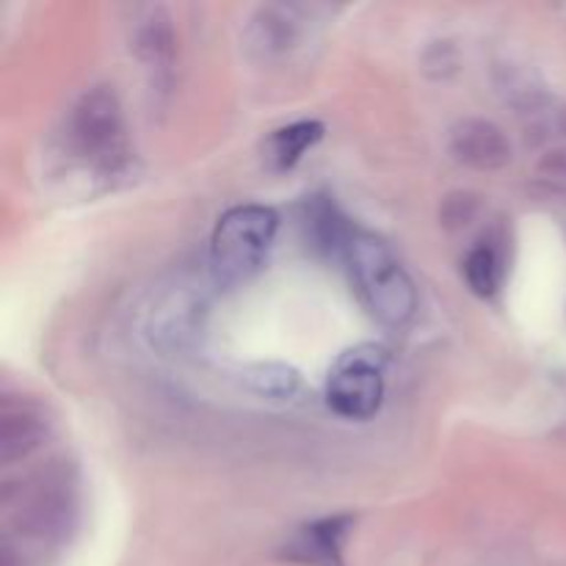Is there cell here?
<instances>
[{"label":"cell","instance_id":"3957f363","mask_svg":"<svg viewBox=\"0 0 566 566\" xmlns=\"http://www.w3.org/2000/svg\"><path fill=\"white\" fill-rule=\"evenodd\" d=\"M66 136L72 149L105 175H116L127 164L125 116L114 86H92L77 97Z\"/></svg>","mask_w":566,"mask_h":566},{"label":"cell","instance_id":"7c38bea8","mask_svg":"<svg viewBox=\"0 0 566 566\" xmlns=\"http://www.w3.org/2000/svg\"><path fill=\"white\" fill-rule=\"evenodd\" d=\"M464 282H468L470 291L481 298L495 296L497 287H501L503 280V269H501V258L492 247L481 243L475 247L473 252L464 258Z\"/></svg>","mask_w":566,"mask_h":566},{"label":"cell","instance_id":"7a4b0ae2","mask_svg":"<svg viewBox=\"0 0 566 566\" xmlns=\"http://www.w3.org/2000/svg\"><path fill=\"white\" fill-rule=\"evenodd\" d=\"M280 219L263 205H238L216 224L210 238V271L224 287L243 285L265 265Z\"/></svg>","mask_w":566,"mask_h":566},{"label":"cell","instance_id":"8fae6325","mask_svg":"<svg viewBox=\"0 0 566 566\" xmlns=\"http://www.w3.org/2000/svg\"><path fill=\"white\" fill-rule=\"evenodd\" d=\"M321 138H324V125L293 122V125L274 130V136L265 142V160L280 171L293 169L304 158V153L313 149Z\"/></svg>","mask_w":566,"mask_h":566},{"label":"cell","instance_id":"6da1fadb","mask_svg":"<svg viewBox=\"0 0 566 566\" xmlns=\"http://www.w3.org/2000/svg\"><path fill=\"white\" fill-rule=\"evenodd\" d=\"M343 260L374 318H379L390 329H401L415 318L418 291H415L412 276L381 238L370 232H352Z\"/></svg>","mask_w":566,"mask_h":566},{"label":"cell","instance_id":"4fadbf2b","mask_svg":"<svg viewBox=\"0 0 566 566\" xmlns=\"http://www.w3.org/2000/svg\"><path fill=\"white\" fill-rule=\"evenodd\" d=\"M243 381L263 398H291L298 387V374L282 363H258L247 368Z\"/></svg>","mask_w":566,"mask_h":566},{"label":"cell","instance_id":"5b68a950","mask_svg":"<svg viewBox=\"0 0 566 566\" xmlns=\"http://www.w3.org/2000/svg\"><path fill=\"white\" fill-rule=\"evenodd\" d=\"M385 348L374 343L340 354L326 379V403L332 412L357 423L374 418L385 401Z\"/></svg>","mask_w":566,"mask_h":566},{"label":"cell","instance_id":"277c9868","mask_svg":"<svg viewBox=\"0 0 566 566\" xmlns=\"http://www.w3.org/2000/svg\"><path fill=\"white\" fill-rule=\"evenodd\" d=\"M208 318V298L193 282L175 280L160 285L142 318V335L160 354H182L197 346Z\"/></svg>","mask_w":566,"mask_h":566},{"label":"cell","instance_id":"30bf717a","mask_svg":"<svg viewBox=\"0 0 566 566\" xmlns=\"http://www.w3.org/2000/svg\"><path fill=\"white\" fill-rule=\"evenodd\" d=\"M44 420L25 403H3L0 412V462L14 464L31 457L44 440Z\"/></svg>","mask_w":566,"mask_h":566},{"label":"cell","instance_id":"5bb4252c","mask_svg":"<svg viewBox=\"0 0 566 566\" xmlns=\"http://www.w3.org/2000/svg\"><path fill=\"white\" fill-rule=\"evenodd\" d=\"M475 208H479L475 197H470V193H453V197L446 199V208H442V221H446L448 227L468 224V221L473 219Z\"/></svg>","mask_w":566,"mask_h":566},{"label":"cell","instance_id":"52a82bcc","mask_svg":"<svg viewBox=\"0 0 566 566\" xmlns=\"http://www.w3.org/2000/svg\"><path fill=\"white\" fill-rule=\"evenodd\" d=\"M302 6H260L247 25V48L254 59L276 61L298 48L304 33Z\"/></svg>","mask_w":566,"mask_h":566},{"label":"cell","instance_id":"9c48e42d","mask_svg":"<svg viewBox=\"0 0 566 566\" xmlns=\"http://www.w3.org/2000/svg\"><path fill=\"white\" fill-rule=\"evenodd\" d=\"M352 528V517H326L310 523L287 542L282 556L304 566H343V545Z\"/></svg>","mask_w":566,"mask_h":566},{"label":"cell","instance_id":"8992f818","mask_svg":"<svg viewBox=\"0 0 566 566\" xmlns=\"http://www.w3.org/2000/svg\"><path fill=\"white\" fill-rule=\"evenodd\" d=\"M130 50L149 75L153 92H164L171 81V66L177 55V36L171 17L164 6H149L133 22Z\"/></svg>","mask_w":566,"mask_h":566},{"label":"cell","instance_id":"ba28073f","mask_svg":"<svg viewBox=\"0 0 566 566\" xmlns=\"http://www.w3.org/2000/svg\"><path fill=\"white\" fill-rule=\"evenodd\" d=\"M453 160L473 171H501L512 164V142L490 119H462L448 138Z\"/></svg>","mask_w":566,"mask_h":566}]
</instances>
